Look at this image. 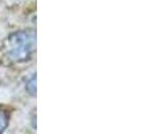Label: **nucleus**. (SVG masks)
<instances>
[{"mask_svg": "<svg viewBox=\"0 0 149 134\" xmlns=\"http://www.w3.org/2000/svg\"><path fill=\"white\" fill-rule=\"evenodd\" d=\"M26 89L30 95H36V75H34V77H31L29 81L27 82Z\"/></svg>", "mask_w": 149, "mask_h": 134, "instance_id": "nucleus-2", "label": "nucleus"}, {"mask_svg": "<svg viewBox=\"0 0 149 134\" xmlns=\"http://www.w3.org/2000/svg\"><path fill=\"white\" fill-rule=\"evenodd\" d=\"M8 40V56L14 61L27 60L36 47V34L33 30H19L11 34Z\"/></svg>", "mask_w": 149, "mask_h": 134, "instance_id": "nucleus-1", "label": "nucleus"}, {"mask_svg": "<svg viewBox=\"0 0 149 134\" xmlns=\"http://www.w3.org/2000/svg\"><path fill=\"white\" fill-rule=\"evenodd\" d=\"M7 116L3 112H0V132H2L5 130V127L7 126Z\"/></svg>", "mask_w": 149, "mask_h": 134, "instance_id": "nucleus-3", "label": "nucleus"}]
</instances>
